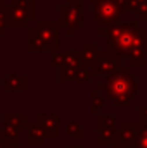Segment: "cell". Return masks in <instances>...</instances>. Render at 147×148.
Returning a JSON list of instances; mask_svg holds the SVG:
<instances>
[{
    "instance_id": "cell-14",
    "label": "cell",
    "mask_w": 147,
    "mask_h": 148,
    "mask_svg": "<svg viewBox=\"0 0 147 148\" xmlns=\"http://www.w3.org/2000/svg\"><path fill=\"white\" fill-rule=\"evenodd\" d=\"M80 53H81L83 64H85V66H90V64L94 62V59L97 57V53H99V45H97V43H85V45L81 47Z\"/></svg>"
},
{
    "instance_id": "cell-16",
    "label": "cell",
    "mask_w": 147,
    "mask_h": 148,
    "mask_svg": "<svg viewBox=\"0 0 147 148\" xmlns=\"http://www.w3.org/2000/svg\"><path fill=\"white\" fill-rule=\"evenodd\" d=\"M78 69H80V67L61 66V71H59V83H61V84H64V83H68V81H76Z\"/></svg>"
},
{
    "instance_id": "cell-11",
    "label": "cell",
    "mask_w": 147,
    "mask_h": 148,
    "mask_svg": "<svg viewBox=\"0 0 147 148\" xmlns=\"http://www.w3.org/2000/svg\"><path fill=\"white\" fill-rule=\"evenodd\" d=\"M5 91H24L28 90V76L24 74H9L3 81Z\"/></svg>"
},
{
    "instance_id": "cell-30",
    "label": "cell",
    "mask_w": 147,
    "mask_h": 148,
    "mask_svg": "<svg viewBox=\"0 0 147 148\" xmlns=\"http://www.w3.org/2000/svg\"><path fill=\"white\" fill-rule=\"evenodd\" d=\"M146 48H147V36H146Z\"/></svg>"
},
{
    "instance_id": "cell-17",
    "label": "cell",
    "mask_w": 147,
    "mask_h": 148,
    "mask_svg": "<svg viewBox=\"0 0 147 148\" xmlns=\"http://www.w3.org/2000/svg\"><path fill=\"white\" fill-rule=\"evenodd\" d=\"M132 12L139 16V19L147 21V0H130Z\"/></svg>"
},
{
    "instance_id": "cell-13",
    "label": "cell",
    "mask_w": 147,
    "mask_h": 148,
    "mask_svg": "<svg viewBox=\"0 0 147 148\" xmlns=\"http://www.w3.org/2000/svg\"><path fill=\"white\" fill-rule=\"evenodd\" d=\"M114 134H116V127L114 126H99L97 131V143L101 147H112L114 143Z\"/></svg>"
},
{
    "instance_id": "cell-12",
    "label": "cell",
    "mask_w": 147,
    "mask_h": 148,
    "mask_svg": "<svg viewBox=\"0 0 147 148\" xmlns=\"http://www.w3.org/2000/svg\"><path fill=\"white\" fill-rule=\"evenodd\" d=\"M26 131H28V136H26V143H28L30 147H42V145H43L45 134H43V131L40 129V126H38L35 121H33V122L30 121V124H28Z\"/></svg>"
},
{
    "instance_id": "cell-10",
    "label": "cell",
    "mask_w": 147,
    "mask_h": 148,
    "mask_svg": "<svg viewBox=\"0 0 147 148\" xmlns=\"http://www.w3.org/2000/svg\"><path fill=\"white\" fill-rule=\"evenodd\" d=\"M137 122H123L121 129H116L114 134V143H135V134H137Z\"/></svg>"
},
{
    "instance_id": "cell-7",
    "label": "cell",
    "mask_w": 147,
    "mask_h": 148,
    "mask_svg": "<svg viewBox=\"0 0 147 148\" xmlns=\"http://www.w3.org/2000/svg\"><path fill=\"white\" fill-rule=\"evenodd\" d=\"M123 66V57L118 53H112L109 50H99L97 57L94 59V62L90 64L94 76H109L111 73H114L116 69H119Z\"/></svg>"
},
{
    "instance_id": "cell-9",
    "label": "cell",
    "mask_w": 147,
    "mask_h": 148,
    "mask_svg": "<svg viewBox=\"0 0 147 148\" xmlns=\"http://www.w3.org/2000/svg\"><path fill=\"white\" fill-rule=\"evenodd\" d=\"M33 121L40 126V129L43 131L45 138H52V140L59 138V134H61V131H59L61 119H59L57 114H37Z\"/></svg>"
},
{
    "instance_id": "cell-1",
    "label": "cell",
    "mask_w": 147,
    "mask_h": 148,
    "mask_svg": "<svg viewBox=\"0 0 147 148\" xmlns=\"http://www.w3.org/2000/svg\"><path fill=\"white\" fill-rule=\"evenodd\" d=\"M101 36H107L106 50L130 59L132 67H146V29L139 28L137 21L114 23L107 28H99Z\"/></svg>"
},
{
    "instance_id": "cell-18",
    "label": "cell",
    "mask_w": 147,
    "mask_h": 148,
    "mask_svg": "<svg viewBox=\"0 0 147 148\" xmlns=\"http://www.w3.org/2000/svg\"><path fill=\"white\" fill-rule=\"evenodd\" d=\"M90 100H92V105H90V114H99L101 109L104 107V98L99 95V90H92L90 91Z\"/></svg>"
},
{
    "instance_id": "cell-21",
    "label": "cell",
    "mask_w": 147,
    "mask_h": 148,
    "mask_svg": "<svg viewBox=\"0 0 147 148\" xmlns=\"http://www.w3.org/2000/svg\"><path fill=\"white\" fill-rule=\"evenodd\" d=\"M97 124L99 126H114L116 127V119L111 114H97Z\"/></svg>"
},
{
    "instance_id": "cell-31",
    "label": "cell",
    "mask_w": 147,
    "mask_h": 148,
    "mask_svg": "<svg viewBox=\"0 0 147 148\" xmlns=\"http://www.w3.org/2000/svg\"><path fill=\"white\" fill-rule=\"evenodd\" d=\"M2 3H3V0H0V5H2Z\"/></svg>"
},
{
    "instance_id": "cell-29",
    "label": "cell",
    "mask_w": 147,
    "mask_h": 148,
    "mask_svg": "<svg viewBox=\"0 0 147 148\" xmlns=\"http://www.w3.org/2000/svg\"><path fill=\"white\" fill-rule=\"evenodd\" d=\"M68 148H81V145H69Z\"/></svg>"
},
{
    "instance_id": "cell-2",
    "label": "cell",
    "mask_w": 147,
    "mask_h": 148,
    "mask_svg": "<svg viewBox=\"0 0 147 148\" xmlns=\"http://www.w3.org/2000/svg\"><path fill=\"white\" fill-rule=\"evenodd\" d=\"M97 90L104 91L106 97L116 107H128L130 102L137 95V81L130 71V67L121 66L119 69L111 73L106 81L99 83Z\"/></svg>"
},
{
    "instance_id": "cell-23",
    "label": "cell",
    "mask_w": 147,
    "mask_h": 148,
    "mask_svg": "<svg viewBox=\"0 0 147 148\" xmlns=\"http://www.w3.org/2000/svg\"><path fill=\"white\" fill-rule=\"evenodd\" d=\"M137 114H139V121L147 122V105H140V107L137 109Z\"/></svg>"
},
{
    "instance_id": "cell-3",
    "label": "cell",
    "mask_w": 147,
    "mask_h": 148,
    "mask_svg": "<svg viewBox=\"0 0 147 148\" xmlns=\"http://www.w3.org/2000/svg\"><path fill=\"white\" fill-rule=\"evenodd\" d=\"M61 29H64L61 21L35 19V26H28L26 48L30 52H57L61 45Z\"/></svg>"
},
{
    "instance_id": "cell-6",
    "label": "cell",
    "mask_w": 147,
    "mask_h": 148,
    "mask_svg": "<svg viewBox=\"0 0 147 148\" xmlns=\"http://www.w3.org/2000/svg\"><path fill=\"white\" fill-rule=\"evenodd\" d=\"M59 21L64 24V29L69 36L83 26V0H66L59 7Z\"/></svg>"
},
{
    "instance_id": "cell-19",
    "label": "cell",
    "mask_w": 147,
    "mask_h": 148,
    "mask_svg": "<svg viewBox=\"0 0 147 148\" xmlns=\"http://www.w3.org/2000/svg\"><path fill=\"white\" fill-rule=\"evenodd\" d=\"M66 133H68V136H73V138H76V140L83 138V129H81V124H80L78 121H71V122L68 124Z\"/></svg>"
},
{
    "instance_id": "cell-20",
    "label": "cell",
    "mask_w": 147,
    "mask_h": 148,
    "mask_svg": "<svg viewBox=\"0 0 147 148\" xmlns=\"http://www.w3.org/2000/svg\"><path fill=\"white\" fill-rule=\"evenodd\" d=\"M92 67L90 66H85V64H81L80 66V69H78V76H76V81L78 83H87V81H90L92 79Z\"/></svg>"
},
{
    "instance_id": "cell-26",
    "label": "cell",
    "mask_w": 147,
    "mask_h": 148,
    "mask_svg": "<svg viewBox=\"0 0 147 148\" xmlns=\"http://www.w3.org/2000/svg\"><path fill=\"white\" fill-rule=\"evenodd\" d=\"M5 145H9V140H7V136L3 134V131L0 129V148H5Z\"/></svg>"
},
{
    "instance_id": "cell-5",
    "label": "cell",
    "mask_w": 147,
    "mask_h": 148,
    "mask_svg": "<svg viewBox=\"0 0 147 148\" xmlns=\"http://www.w3.org/2000/svg\"><path fill=\"white\" fill-rule=\"evenodd\" d=\"M92 3V16L99 28H107L114 23L121 21L123 10L119 0H90Z\"/></svg>"
},
{
    "instance_id": "cell-15",
    "label": "cell",
    "mask_w": 147,
    "mask_h": 148,
    "mask_svg": "<svg viewBox=\"0 0 147 148\" xmlns=\"http://www.w3.org/2000/svg\"><path fill=\"white\" fill-rule=\"evenodd\" d=\"M135 147L147 148V122H144V121H139L137 134H135Z\"/></svg>"
},
{
    "instance_id": "cell-25",
    "label": "cell",
    "mask_w": 147,
    "mask_h": 148,
    "mask_svg": "<svg viewBox=\"0 0 147 148\" xmlns=\"http://www.w3.org/2000/svg\"><path fill=\"white\" fill-rule=\"evenodd\" d=\"M112 148H137L135 143H112Z\"/></svg>"
},
{
    "instance_id": "cell-22",
    "label": "cell",
    "mask_w": 147,
    "mask_h": 148,
    "mask_svg": "<svg viewBox=\"0 0 147 148\" xmlns=\"http://www.w3.org/2000/svg\"><path fill=\"white\" fill-rule=\"evenodd\" d=\"M64 62V53L62 52H54V57H52V67H61Z\"/></svg>"
},
{
    "instance_id": "cell-28",
    "label": "cell",
    "mask_w": 147,
    "mask_h": 148,
    "mask_svg": "<svg viewBox=\"0 0 147 148\" xmlns=\"http://www.w3.org/2000/svg\"><path fill=\"white\" fill-rule=\"evenodd\" d=\"M5 148H19V145H14V143H9V145H5Z\"/></svg>"
},
{
    "instance_id": "cell-4",
    "label": "cell",
    "mask_w": 147,
    "mask_h": 148,
    "mask_svg": "<svg viewBox=\"0 0 147 148\" xmlns=\"http://www.w3.org/2000/svg\"><path fill=\"white\" fill-rule=\"evenodd\" d=\"M37 19L35 0H10V3L0 5V21L3 23L5 29L19 28L28 29L30 23Z\"/></svg>"
},
{
    "instance_id": "cell-27",
    "label": "cell",
    "mask_w": 147,
    "mask_h": 148,
    "mask_svg": "<svg viewBox=\"0 0 147 148\" xmlns=\"http://www.w3.org/2000/svg\"><path fill=\"white\" fill-rule=\"evenodd\" d=\"M5 35V26H3V23L0 21V36H3Z\"/></svg>"
},
{
    "instance_id": "cell-8",
    "label": "cell",
    "mask_w": 147,
    "mask_h": 148,
    "mask_svg": "<svg viewBox=\"0 0 147 148\" xmlns=\"http://www.w3.org/2000/svg\"><path fill=\"white\" fill-rule=\"evenodd\" d=\"M30 124L28 117L24 114H5L3 117V134L7 136L9 143H14V145H19L21 141V131L26 129Z\"/></svg>"
},
{
    "instance_id": "cell-24",
    "label": "cell",
    "mask_w": 147,
    "mask_h": 148,
    "mask_svg": "<svg viewBox=\"0 0 147 148\" xmlns=\"http://www.w3.org/2000/svg\"><path fill=\"white\" fill-rule=\"evenodd\" d=\"M119 5H121V10H123V14H128V12H132L130 0H119Z\"/></svg>"
}]
</instances>
